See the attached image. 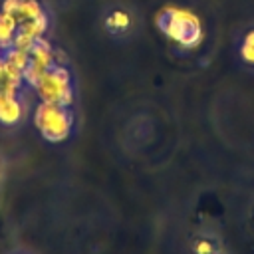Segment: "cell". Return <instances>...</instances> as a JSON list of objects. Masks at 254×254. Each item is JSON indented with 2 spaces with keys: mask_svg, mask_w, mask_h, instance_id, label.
<instances>
[{
  "mask_svg": "<svg viewBox=\"0 0 254 254\" xmlns=\"http://www.w3.org/2000/svg\"><path fill=\"white\" fill-rule=\"evenodd\" d=\"M24 93H18L14 97H8V99L0 101V125L16 127L18 123H22V119L28 113V103H26Z\"/></svg>",
  "mask_w": 254,
  "mask_h": 254,
  "instance_id": "cell-8",
  "label": "cell"
},
{
  "mask_svg": "<svg viewBox=\"0 0 254 254\" xmlns=\"http://www.w3.org/2000/svg\"><path fill=\"white\" fill-rule=\"evenodd\" d=\"M228 254H230V252H228Z\"/></svg>",
  "mask_w": 254,
  "mask_h": 254,
  "instance_id": "cell-16",
  "label": "cell"
},
{
  "mask_svg": "<svg viewBox=\"0 0 254 254\" xmlns=\"http://www.w3.org/2000/svg\"><path fill=\"white\" fill-rule=\"evenodd\" d=\"M240 56L246 64H254V30H250L244 36L242 46H240Z\"/></svg>",
  "mask_w": 254,
  "mask_h": 254,
  "instance_id": "cell-11",
  "label": "cell"
},
{
  "mask_svg": "<svg viewBox=\"0 0 254 254\" xmlns=\"http://www.w3.org/2000/svg\"><path fill=\"white\" fill-rule=\"evenodd\" d=\"M16 28L18 22L12 14L0 10V50L6 52L14 46V38H16Z\"/></svg>",
  "mask_w": 254,
  "mask_h": 254,
  "instance_id": "cell-9",
  "label": "cell"
},
{
  "mask_svg": "<svg viewBox=\"0 0 254 254\" xmlns=\"http://www.w3.org/2000/svg\"><path fill=\"white\" fill-rule=\"evenodd\" d=\"M155 26L163 36L183 50H194L202 44L204 30L200 18L181 6H165L155 16Z\"/></svg>",
  "mask_w": 254,
  "mask_h": 254,
  "instance_id": "cell-1",
  "label": "cell"
},
{
  "mask_svg": "<svg viewBox=\"0 0 254 254\" xmlns=\"http://www.w3.org/2000/svg\"><path fill=\"white\" fill-rule=\"evenodd\" d=\"M14 254H28V252H14Z\"/></svg>",
  "mask_w": 254,
  "mask_h": 254,
  "instance_id": "cell-14",
  "label": "cell"
},
{
  "mask_svg": "<svg viewBox=\"0 0 254 254\" xmlns=\"http://www.w3.org/2000/svg\"><path fill=\"white\" fill-rule=\"evenodd\" d=\"M4 179H6V159H4V155H0V189H2Z\"/></svg>",
  "mask_w": 254,
  "mask_h": 254,
  "instance_id": "cell-13",
  "label": "cell"
},
{
  "mask_svg": "<svg viewBox=\"0 0 254 254\" xmlns=\"http://www.w3.org/2000/svg\"><path fill=\"white\" fill-rule=\"evenodd\" d=\"M32 91L38 95L40 101L60 103L71 107L75 101V79L67 64H54L48 67L40 79L34 83Z\"/></svg>",
  "mask_w": 254,
  "mask_h": 254,
  "instance_id": "cell-3",
  "label": "cell"
},
{
  "mask_svg": "<svg viewBox=\"0 0 254 254\" xmlns=\"http://www.w3.org/2000/svg\"><path fill=\"white\" fill-rule=\"evenodd\" d=\"M244 224H246L248 232L254 236V196L248 200V204L244 208Z\"/></svg>",
  "mask_w": 254,
  "mask_h": 254,
  "instance_id": "cell-12",
  "label": "cell"
},
{
  "mask_svg": "<svg viewBox=\"0 0 254 254\" xmlns=\"http://www.w3.org/2000/svg\"><path fill=\"white\" fill-rule=\"evenodd\" d=\"M0 56H2V50H0Z\"/></svg>",
  "mask_w": 254,
  "mask_h": 254,
  "instance_id": "cell-15",
  "label": "cell"
},
{
  "mask_svg": "<svg viewBox=\"0 0 254 254\" xmlns=\"http://www.w3.org/2000/svg\"><path fill=\"white\" fill-rule=\"evenodd\" d=\"M24 91H30L24 81V69L8 58L0 56V101Z\"/></svg>",
  "mask_w": 254,
  "mask_h": 254,
  "instance_id": "cell-5",
  "label": "cell"
},
{
  "mask_svg": "<svg viewBox=\"0 0 254 254\" xmlns=\"http://www.w3.org/2000/svg\"><path fill=\"white\" fill-rule=\"evenodd\" d=\"M54 64H56V48H52V44L44 36L38 42H34L32 48L28 50V60H26V67H24V81H26L30 91H32L34 83L40 79V75L48 67H52Z\"/></svg>",
  "mask_w": 254,
  "mask_h": 254,
  "instance_id": "cell-4",
  "label": "cell"
},
{
  "mask_svg": "<svg viewBox=\"0 0 254 254\" xmlns=\"http://www.w3.org/2000/svg\"><path fill=\"white\" fill-rule=\"evenodd\" d=\"M129 26H131V16H129V12H125V10H119V8H117V10L109 12L107 18H105V28H107L109 34L127 32Z\"/></svg>",
  "mask_w": 254,
  "mask_h": 254,
  "instance_id": "cell-10",
  "label": "cell"
},
{
  "mask_svg": "<svg viewBox=\"0 0 254 254\" xmlns=\"http://www.w3.org/2000/svg\"><path fill=\"white\" fill-rule=\"evenodd\" d=\"M190 254H228V246L216 228H200L189 240Z\"/></svg>",
  "mask_w": 254,
  "mask_h": 254,
  "instance_id": "cell-6",
  "label": "cell"
},
{
  "mask_svg": "<svg viewBox=\"0 0 254 254\" xmlns=\"http://www.w3.org/2000/svg\"><path fill=\"white\" fill-rule=\"evenodd\" d=\"M34 127L48 143H64L71 137L75 127V115L71 107L38 101L34 107Z\"/></svg>",
  "mask_w": 254,
  "mask_h": 254,
  "instance_id": "cell-2",
  "label": "cell"
},
{
  "mask_svg": "<svg viewBox=\"0 0 254 254\" xmlns=\"http://www.w3.org/2000/svg\"><path fill=\"white\" fill-rule=\"evenodd\" d=\"M0 10L12 14L18 24L26 22V20H36V18L48 16V10L40 0H2Z\"/></svg>",
  "mask_w": 254,
  "mask_h": 254,
  "instance_id": "cell-7",
  "label": "cell"
}]
</instances>
